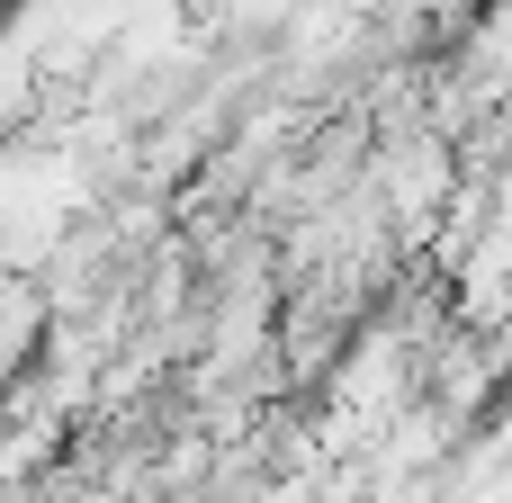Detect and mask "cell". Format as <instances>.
Here are the masks:
<instances>
[{"mask_svg":"<svg viewBox=\"0 0 512 503\" xmlns=\"http://www.w3.org/2000/svg\"><path fill=\"white\" fill-rule=\"evenodd\" d=\"M0 18H9V0H0Z\"/></svg>","mask_w":512,"mask_h":503,"instance_id":"obj_1","label":"cell"}]
</instances>
